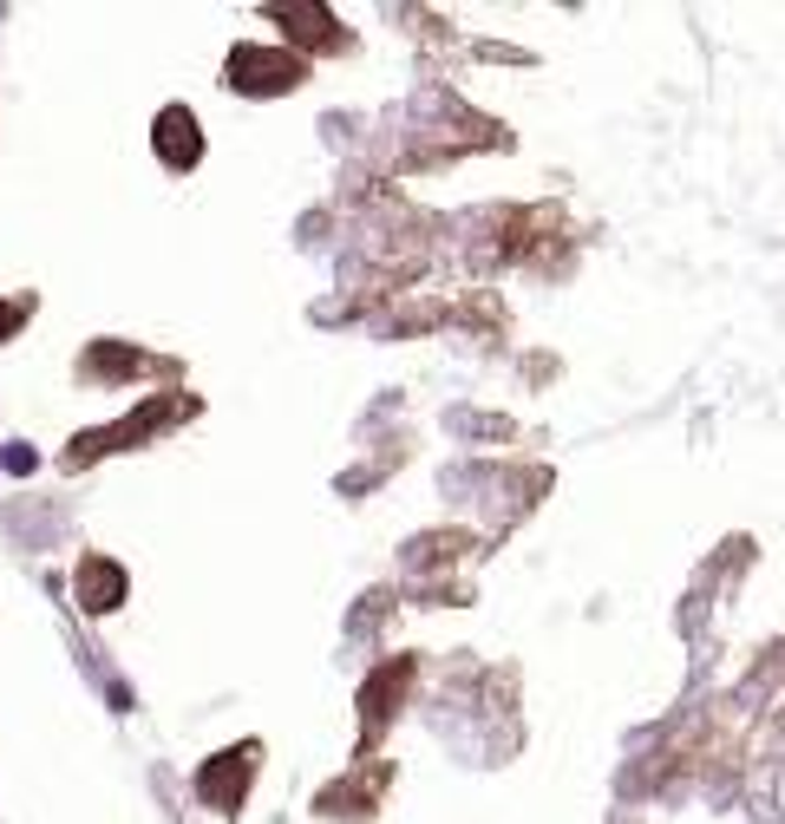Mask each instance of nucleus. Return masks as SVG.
<instances>
[{
  "instance_id": "nucleus-3",
  "label": "nucleus",
  "mask_w": 785,
  "mask_h": 824,
  "mask_svg": "<svg viewBox=\"0 0 785 824\" xmlns=\"http://www.w3.org/2000/svg\"><path fill=\"white\" fill-rule=\"evenodd\" d=\"M249 773H255V747H242V753H223L216 766H203V779H197V792L216 805V812H236V799H242V786H249Z\"/></svg>"
},
{
  "instance_id": "nucleus-5",
  "label": "nucleus",
  "mask_w": 785,
  "mask_h": 824,
  "mask_svg": "<svg viewBox=\"0 0 785 824\" xmlns=\"http://www.w3.org/2000/svg\"><path fill=\"white\" fill-rule=\"evenodd\" d=\"M118 596H124V570L105 563V557H85V563H79V602H85L92 616H105V609H118Z\"/></svg>"
},
{
  "instance_id": "nucleus-6",
  "label": "nucleus",
  "mask_w": 785,
  "mask_h": 824,
  "mask_svg": "<svg viewBox=\"0 0 785 824\" xmlns=\"http://www.w3.org/2000/svg\"><path fill=\"white\" fill-rule=\"evenodd\" d=\"M275 20H295V39H321V46L341 39V33H334V13H321V7H275Z\"/></svg>"
},
{
  "instance_id": "nucleus-7",
  "label": "nucleus",
  "mask_w": 785,
  "mask_h": 824,
  "mask_svg": "<svg viewBox=\"0 0 785 824\" xmlns=\"http://www.w3.org/2000/svg\"><path fill=\"white\" fill-rule=\"evenodd\" d=\"M13 321H20V308H0V334H7V327H13Z\"/></svg>"
},
{
  "instance_id": "nucleus-4",
  "label": "nucleus",
  "mask_w": 785,
  "mask_h": 824,
  "mask_svg": "<svg viewBox=\"0 0 785 824\" xmlns=\"http://www.w3.org/2000/svg\"><path fill=\"white\" fill-rule=\"evenodd\" d=\"M157 157H164V164H177V170H190V164L203 157V138H197V118H190L183 105H170V111L157 118Z\"/></svg>"
},
{
  "instance_id": "nucleus-2",
  "label": "nucleus",
  "mask_w": 785,
  "mask_h": 824,
  "mask_svg": "<svg viewBox=\"0 0 785 824\" xmlns=\"http://www.w3.org/2000/svg\"><path fill=\"white\" fill-rule=\"evenodd\" d=\"M419 668H413V655H400V661H386L367 688H360V720H367V733H380L386 720H393V701L406 694V681H413Z\"/></svg>"
},
{
  "instance_id": "nucleus-1",
  "label": "nucleus",
  "mask_w": 785,
  "mask_h": 824,
  "mask_svg": "<svg viewBox=\"0 0 785 824\" xmlns=\"http://www.w3.org/2000/svg\"><path fill=\"white\" fill-rule=\"evenodd\" d=\"M301 79L295 52H262V46H236L229 52V85L236 92H288Z\"/></svg>"
}]
</instances>
